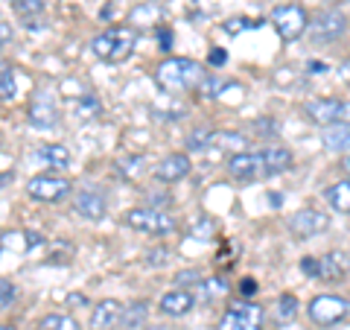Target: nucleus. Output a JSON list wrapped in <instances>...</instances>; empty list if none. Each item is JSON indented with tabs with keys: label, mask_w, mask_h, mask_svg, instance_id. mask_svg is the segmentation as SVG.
<instances>
[{
	"label": "nucleus",
	"mask_w": 350,
	"mask_h": 330,
	"mask_svg": "<svg viewBox=\"0 0 350 330\" xmlns=\"http://www.w3.org/2000/svg\"><path fill=\"white\" fill-rule=\"evenodd\" d=\"M239 292H243V295H254L257 292V281L254 278H243V281H239Z\"/></svg>",
	"instance_id": "4c0bfd02"
},
{
	"label": "nucleus",
	"mask_w": 350,
	"mask_h": 330,
	"mask_svg": "<svg viewBox=\"0 0 350 330\" xmlns=\"http://www.w3.org/2000/svg\"><path fill=\"white\" fill-rule=\"evenodd\" d=\"M146 330H172V327H167V325H152V327H146Z\"/></svg>",
	"instance_id": "37998d69"
},
{
	"label": "nucleus",
	"mask_w": 350,
	"mask_h": 330,
	"mask_svg": "<svg viewBox=\"0 0 350 330\" xmlns=\"http://www.w3.org/2000/svg\"><path fill=\"white\" fill-rule=\"evenodd\" d=\"M146 316H149V304L146 301H135V304H129L123 310V322H120V327L123 330H137L140 325L146 322Z\"/></svg>",
	"instance_id": "b1692460"
},
{
	"label": "nucleus",
	"mask_w": 350,
	"mask_h": 330,
	"mask_svg": "<svg viewBox=\"0 0 350 330\" xmlns=\"http://www.w3.org/2000/svg\"><path fill=\"white\" fill-rule=\"evenodd\" d=\"M345 170H347V173H350V155H347V158H345Z\"/></svg>",
	"instance_id": "c03bdc74"
},
{
	"label": "nucleus",
	"mask_w": 350,
	"mask_h": 330,
	"mask_svg": "<svg viewBox=\"0 0 350 330\" xmlns=\"http://www.w3.org/2000/svg\"><path fill=\"white\" fill-rule=\"evenodd\" d=\"M12 301H15V287L9 281H0V307H12Z\"/></svg>",
	"instance_id": "2f4dec72"
},
{
	"label": "nucleus",
	"mask_w": 350,
	"mask_h": 330,
	"mask_svg": "<svg viewBox=\"0 0 350 330\" xmlns=\"http://www.w3.org/2000/svg\"><path fill=\"white\" fill-rule=\"evenodd\" d=\"M15 12L29 18L32 12H44V0H18L15 3Z\"/></svg>",
	"instance_id": "7c9ffc66"
},
{
	"label": "nucleus",
	"mask_w": 350,
	"mask_h": 330,
	"mask_svg": "<svg viewBox=\"0 0 350 330\" xmlns=\"http://www.w3.org/2000/svg\"><path fill=\"white\" fill-rule=\"evenodd\" d=\"M271 24H275L278 36L283 41H298L304 32L310 29V18H306L304 6L286 3V6H275V9H271Z\"/></svg>",
	"instance_id": "20e7f679"
},
{
	"label": "nucleus",
	"mask_w": 350,
	"mask_h": 330,
	"mask_svg": "<svg viewBox=\"0 0 350 330\" xmlns=\"http://www.w3.org/2000/svg\"><path fill=\"white\" fill-rule=\"evenodd\" d=\"M135 44H137L135 27H111L94 38L91 50H94V56L103 59V62H123L131 56Z\"/></svg>",
	"instance_id": "f03ea898"
},
{
	"label": "nucleus",
	"mask_w": 350,
	"mask_h": 330,
	"mask_svg": "<svg viewBox=\"0 0 350 330\" xmlns=\"http://www.w3.org/2000/svg\"><path fill=\"white\" fill-rule=\"evenodd\" d=\"M213 138H216V135H213L211 129H196L193 135L187 138V149H193V152H196V149H204V147L211 144Z\"/></svg>",
	"instance_id": "c756f323"
},
{
	"label": "nucleus",
	"mask_w": 350,
	"mask_h": 330,
	"mask_svg": "<svg viewBox=\"0 0 350 330\" xmlns=\"http://www.w3.org/2000/svg\"><path fill=\"white\" fill-rule=\"evenodd\" d=\"M338 76H345V79H350V59L342 64V68H338Z\"/></svg>",
	"instance_id": "ea45409f"
},
{
	"label": "nucleus",
	"mask_w": 350,
	"mask_h": 330,
	"mask_svg": "<svg viewBox=\"0 0 350 330\" xmlns=\"http://www.w3.org/2000/svg\"><path fill=\"white\" fill-rule=\"evenodd\" d=\"M327 225H330V216L321 214V211H312V207H304V211H298L292 219H289V231L298 240H306V237H315L319 231H324Z\"/></svg>",
	"instance_id": "9b49d317"
},
{
	"label": "nucleus",
	"mask_w": 350,
	"mask_h": 330,
	"mask_svg": "<svg viewBox=\"0 0 350 330\" xmlns=\"http://www.w3.org/2000/svg\"><path fill=\"white\" fill-rule=\"evenodd\" d=\"M158 307H161V313H163V316L181 318V316H187L193 307H196V295H190L187 290H172V292L163 295Z\"/></svg>",
	"instance_id": "dca6fc26"
},
{
	"label": "nucleus",
	"mask_w": 350,
	"mask_h": 330,
	"mask_svg": "<svg viewBox=\"0 0 350 330\" xmlns=\"http://www.w3.org/2000/svg\"><path fill=\"white\" fill-rule=\"evenodd\" d=\"M163 257H170L167 249H158V251H149V266H161V263H167Z\"/></svg>",
	"instance_id": "c9c22d12"
},
{
	"label": "nucleus",
	"mask_w": 350,
	"mask_h": 330,
	"mask_svg": "<svg viewBox=\"0 0 350 330\" xmlns=\"http://www.w3.org/2000/svg\"><path fill=\"white\" fill-rule=\"evenodd\" d=\"M327 202H330L338 214H350V179L347 181H338V184H330L324 190Z\"/></svg>",
	"instance_id": "4be33fe9"
},
{
	"label": "nucleus",
	"mask_w": 350,
	"mask_h": 330,
	"mask_svg": "<svg viewBox=\"0 0 350 330\" xmlns=\"http://www.w3.org/2000/svg\"><path fill=\"white\" fill-rule=\"evenodd\" d=\"M27 190L32 199H38V202H62L70 196V181L59 179V175H36V179L27 184Z\"/></svg>",
	"instance_id": "1a4fd4ad"
},
{
	"label": "nucleus",
	"mask_w": 350,
	"mask_h": 330,
	"mask_svg": "<svg viewBox=\"0 0 350 330\" xmlns=\"http://www.w3.org/2000/svg\"><path fill=\"white\" fill-rule=\"evenodd\" d=\"M161 47L170 50V32H167V29H161Z\"/></svg>",
	"instance_id": "58836bf2"
},
{
	"label": "nucleus",
	"mask_w": 350,
	"mask_h": 330,
	"mask_svg": "<svg viewBox=\"0 0 350 330\" xmlns=\"http://www.w3.org/2000/svg\"><path fill=\"white\" fill-rule=\"evenodd\" d=\"M262 307L254 301L234 304L222 318H219V330H262Z\"/></svg>",
	"instance_id": "423d86ee"
},
{
	"label": "nucleus",
	"mask_w": 350,
	"mask_h": 330,
	"mask_svg": "<svg viewBox=\"0 0 350 330\" xmlns=\"http://www.w3.org/2000/svg\"><path fill=\"white\" fill-rule=\"evenodd\" d=\"M120 322H123V307H120L114 299L100 301L91 313V327L94 330H117Z\"/></svg>",
	"instance_id": "2eb2a0df"
},
{
	"label": "nucleus",
	"mask_w": 350,
	"mask_h": 330,
	"mask_svg": "<svg viewBox=\"0 0 350 330\" xmlns=\"http://www.w3.org/2000/svg\"><path fill=\"white\" fill-rule=\"evenodd\" d=\"M248 27H251V21H248V18H234V21H228V24H225V29L231 32V36H237L239 29H248Z\"/></svg>",
	"instance_id": "72a5a7b5"
},
{
	"label": "nucleus",
	"mask_w": 350,
	"mask_h": 330,
	"mask_svg": "<svg viewBox=\"0 0 350 330\" xmlns=\"http://www.w3.org/2000/svg\"><path fill=\"white\" fill-rule=\"evenodd\" d=\"M213 144H219V147H243L245 138H239V135H219V138H213Z\"/></svg>",
	"instance_id": "473e14b6"
},
{
	"label": "nucleus",
	"mask_w": 350,
	"mask_h": 330,
	"mask_svg": "<svg viewBox=\"0 0 350 330\" xmlns=\"http://www.w3.org/2000/svg\"><path fill=\"white\" fill-rule=\"evenodd\" d=\"M73 211L85 219H103L105 216V199L96 190H79L73 196Z\"/></svg>",
	"instance_id": "f3484780"
},
{
	"label": "nucleus",
	"mask_w": 350,
	"mask_h": 330,
	"mask_svg": "<svg viewBox=\"0 0 350 330\" xmlns=\"http://www.w3.org/2000/svg\"><path fill=\"white\" fill-rule=\"evenodd\" d=\"M228 290H231V287H228V281H225V278H211V281L199 283V301L211 304V301H216V299H222Z\"/></svg>",
	"instance_id": "393cba45"
},
{
	"label": "nucleus",
	"mask_w": 350,
	"mask_h": 330,
	"mask_svg": "<svg viewBox=\"0 0 350 330\" xmlns=\"http://www.w3.org/2000/svg\"><path fill=\"white\" fill-rule=\"evenodd\" d=\"M228 173L234 175L237 181H257L266 179V155L262 152H237V155L228 161Z\"/></svg>",
	"instance_id": "6e6552de"
},
{
	"label": "nucleus",
	"mask_w": 350,
	"mask_h": 330,
	"mask_svg": "<svg viewBox=\"0 0 350 330\" xmlns=\"http://www.w3.org/2000/svg\"><path fill=\"white\" fill-rule=\"evenodd\" d=\"M187 281L199 283L202 281V272L199 269H190V272H178V275H175V283H187Z\"/></svg>",
	"instance_id": "f704fd0d"
},
{
	"label": "nucleus",
	"mask_w": 350,
	"mask_h": 330,
	"mask_svg": "<svg viewBox=\"0 0 350 330\" xmlns=\"http://www.w3.org/2000/svg\"><path fill=\"white\" fill-rule=\"evenodd\" d=\"M204 76L207 73L202 71L199 62L175 56V59H167V62L158 64L155 82L163 88V91H170V94H184V91H193V88H199L204 82Z\"/></svg>",
	"instance_id": "f257e3e1"
},
{
	"label": "nucleus",
	"mask_w": 350,
	"mask_h": 330,
	"mask_svg": "<svg viewBox=\"0 0 350 330\" xmlns=\"http://www.w3.org/2000/svg\"><path fill=\"white\" fill-rule=\"evenodd\" d=\"M68 301H70V304H85V295H70Z\"/></svg>",
	"instance_id": "79ce46f5"
},
{
	"label": "nucleus",
	"mask_w": 350,
	"mask_h": 330,
	"mask_svg": "<svg viewBox=\"0 0 350 330\" xmlns=\"http://www.w3.org/2000/svg\"><path fill=\"white\" fill-rule=\"evenodd\" d=\"M228 82L219 79V76H204V82L199 85V94L204 97V100H213V97H219V91H222Z\"/></svg>",
	"instance_id": "c85d7f7f"
},
{
	"label": "nucleus",
	"mask_w": 350,
	"mask_h": 330,
	"mask_svg": "<svg viewBox=\"0 0 350 330\" xmlns=\"http://www.w3.org/2000/svg\"><path fill=\"white\" fill-rule=\"evenodd\" d=\"M15 91H18L15 73L9 64H3V73H0V94H3V100H15Z\"/></svg>",
	"instance_id": "bb28decb"
},
{
	"label": "nucleus",
	"mask_w": 350,
	"mask_h": 330,
	"mask_svg": "<svg viewBox=\"0 0 350 330\" xmlns=\"http://www.w3.org/2000/svg\"><path fill=\"white\" fill-rule=\"evenodd\" d=\"M73 112H76V117H79V120H88L91 114L100 112V103H96L94 97L88 94V97H82V100H76V103H73Z\"/></svg>",
	"instance_id": "cd10ccee"
},
{
	"label": "nucleus",
	"mask_w": 350,
	"mask_h": 330,
	"mask_svg": "<svg viewBox=\"0 0 350 330\" xmlns=\"http://www.w3.org/2000/svg\"><path fill=\"white\" fill-rule=\"evenodd\" d=\"M190 170H193V164H190V158L184 155V152H172V155H167L163 158L158 167H155V179L158 181H167V184H175V181H181V179H187L190 175Z\"/></svg>",
	"instance_id": "ddd939ff"
},
{
	"label": "nucleus",
	"mask_w": 350,
	"mask_h": 330,
	"mask_svg": "<svg viewBox=\"0 0 350 330\" xmlns=\"http://www.w3.org/2000/svg\"><path fill=\"white\" fill-rule=\"evenodd\" d=\"M301 269H304V275H310V278L333 283V281H342L350 272V257L345 251H330V255H324V257H304Z\"/></svg>",
	"instance_id": "7ed1b4c3"
},
{
	"label": "nucleus",
	"mask_w": 350,
	"mask_h": 330,
	"mask_svg": "<svg viewBox=\"0 0 350 330\" xmlns=\"http://www.w3.org/2000/svg\"><path fill=\"white\" fill-rule=\"evenodd\" d=\"M0 32H3V44H6V41H9V24H6V21L0 24Z\"/></svg>",
	"instance_id": "a19ab883"
},
{
	"label": "nucleus",
	"mask_w": 350,
	"mask_h": 330,
	"mask_svg": "<svg viewBox=\"0 0 350 330\" xmlns=\"http://www.w3.org/2000/svg\"><path fill=\"white\" fill-rule=\"evenodd\" d=\"M345 27H347V18L338 12V9H330V12H321L310 24V36H312V41H333L342 36Z\"/></svg>",
	"instance_id": "f8f14e48"
},
{
	"label": "nucleus",
	"mask_w": 350,
	"mask_h": 330,
	"mask_svg": "<svg viewBox=\"0 0 350 330\" xmlns=\"http://www.w3.org/2000/svg\"><path fill=\"white\" fill-rule=\"evenodd\" d=\"M350 313V301L347 299H338V295H315L310 301V318L315 325H336Z\"/></svg>",
	"instance_id": "0eeeda50"
},
{
	"label": "nucleus",
	"mask_w": 350,
	"mask_h": 330,
	"mask_svg": "<svg viewBox=\"0 0 350 330\" xmlns=\"http://www.w3.org/2000/svg\"><path fill=\"white\" fill-rule=\"evenodd\" d=\"M324 149L333 155H350V123H333L324 129Z\"/></svg>",
	"instance_id": "a211bd4d"
},
{
	"label": "nucleus",
	"mask_w": 350,
	"mask_h": 330,
	"mask_svg": "<svg viewBox=\"0 0 350 330\" xmlns=\"http://www.w3.org/2000/svg\"><path fill=\"white\" fill-rule=\"evenodd\" d=\"M126 225L135 231H146V234H172L178 223L175 216L167 211H158V207H135V211L126 214Z\"/></svg>",
	"instance_id": "39448f33"
},
{
	"label": "nucleus",
	"mask_w": 350,
	"mask_h": 330,
	"mask_svg": "<svg viewBox=\"0 0 350 330\" xmlns=\"http://www.w3.org/2000/svg\"><path fill=\"white\" fill-rule=\"evenodd\" d=\"M161 21V9L155 3H140L129 12V24L131 27H155Z\"/></svg>",
	"instance_id": "5701e85b"
},
{
	"label": "nucleus",
	"mask_w": 350,
	"mask_h": 330,
	"mask_svg": "<svg viewBox=\"0 0 350 330\" xmlns=\"http://www.w3.org/2000/svg\"><path fill=\"white\" fill-rule=\"evenodd\" d=\"M295 316H298V301H295V295H280L278 304H275V310H271V322L275 325H292L295 322Z\"/></svg>",
	"instance_id": "412c9836"
},
{
	"label": "nucleus",
	"mask_w": 350,
	"mask_h": 330,
	"mask_svg": "<svg viewBox=\"0 0 350 330\" xmlns=\"http://www.w3.org/2000/svg\"><path fill=\"white\" fill-rule=\"evenodd\" d=\"M207 62L219 68V64H225V62H228V53H225V50H219V47H213V50H211V56H207Z\"/></svg>",
	"instance_id": "e433bc0d"
},
{
	"label": "nucleus",
	"mask_w": 350,
	"mask_h": 330,
	"mask_svg": "<svg viewBox=\"0 0 350 330\" xmlns=\"http://www.w3.org/2000/svg\"><path fill=\"white\" fill-rule=\"evenodd\" d=\"M38 330H79V325H76V318L68 313H50L41 318Z\"/></svg>",
	"instance_id": "a878e982"
},
{
	"label": "nucleus",
	"mask_w": 350,
	"mask_h": 330,
	"mask_svg": "<svg viewBox=\"0 0 350 330\" xmlns=\"http://www.w3.org/2000/svg\"><path fill=\"white\" fill-rule=\"evenodd\" d=\"M304 114L319 126H333L347 114V103L333 100V97H324V100H310L304 105Z\"/></svg>",
	"instance_id": "9d476101"
},
{
	"label": "nucleus",
	"mask_w": 350,
	"mask_h": 330,
	"mask_svg": "<svg viewBox=\"0 0 350 330\" xmlns=\"http://www.w3.org/2000/svg\"><path fill=\"white\" fill-rule=\"evenodd\" d=\"M262 155H266V173L269 175H280L292 167V152L283 149V147H269V149H262Z\"/></svg>",
	"instance_id": "aec40b11"
},
{
	"label": "nucleus",
	"mask_w": 350,
	"mask_h": 330,
	"mask_svg": "<svg viewBox=\"0 0 350 330\" xmlns=\"http://www.w3.org/2000/svg\"><path fill=\"white\" fill-rule=\"evenodd\" d=\"M29 123L36 129H53L56 126V105H53V97L47 91H38L36 97H32Z\"/></svg>",
	"instance_id": "4468645a"
},
{
	"label": "nucleus",
	"mask_w": 350,
	"mask_h": 330,
	"mask_svg": "<svg viewBox=\"0 0 350 330\" xmlns=\"http://www.w3.org/2000/svg\"><path fill=\"white\" fill-rule=\"evenodd\" d=\"M32 158H36V164H41V167H50V170H64V167H70V152L64 149L62 144H47V147H41Z\"/></svg>",
	"instance_id": "6ab92c4d"
}]
</instances>
